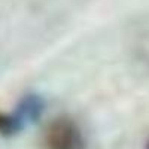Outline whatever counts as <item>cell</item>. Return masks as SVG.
<instances>
[{
  "instance_id": "6da1fadb",
  "label": "cell",
  "mask_w": 149,
  "mask_h": 149,
  "mask_svg": "<svg viewBox=\"0 0 149 149\" xmlns=\"http://www.w3.org/2000/svg\"><path fill=\"white\" fill-rule=\"evenodd\" d=\"M46 107L45 98L37 93L24 94L14 110L0 112V136L2 137H14L24 131L29 125L37 122L43 115Z\"/></svg>"
},
{
  "instance_id": "3957f363",
  "label": "cell",
  "mask_w": 149,
  "mask_h": 149,
  "mask_svg": "<svg viewBox=\"0 0 149 149\" xmlns=\"http://www.w3.org/2000/svg\"><path fill=\"white\" fill-rule=\"evenodd\" d=\"M145 149H149V140H148V143H146V148Z\"/></svg>"
},
{
  "instance_id": "7a4b0ae2",
  "label": "cell",
  "mask_w": 149,
  "mask_h": 149,
  "mask_svg": "<svg viewBox=\"0 0 149 149\" xmlns=\"http://www.w3.org/2000/svg\"><path fill=\"white\" fill-rule=\"evenodd\" d=\"M43 146L45 149H86V139L76 121L60 116L48 124Z\"/></svg>"
}]
</instances>
